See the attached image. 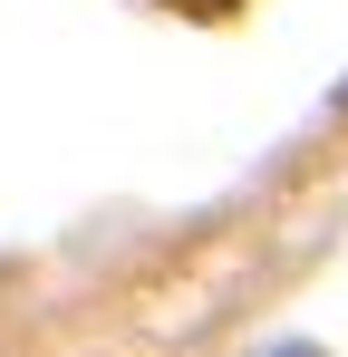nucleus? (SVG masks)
I'll use <instances>...</instances> for the list:
<instances>
[{"instance_id":"1","label":"nucleus","mask_w":348,"mask_h":357,"mask_svg":"<svg viewBox=\"0 0 348 357\" xmlns=\"http://www.w3.org/2000/svg\"><path fill=\"white\" fill-rule=\"evenodd\" d=\"M184 10H232V0H184Z\"/></svg>"}]
</instances>
